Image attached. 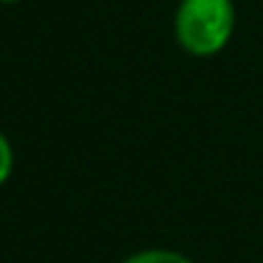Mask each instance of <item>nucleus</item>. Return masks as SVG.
Returning a JSON list of instances; mask_svg holds the SVG:
<instances>
[{
	"instance_id": "1",
	"label": "nucleus",
	"mask_w": 263,
	"mask_h": 263,
	"mask_svg": "<svg viewBox=\"0 0 263 263\" xmlns=\"http://www.w3.org/2000/svg\"><path fill=\"white\" fill-rule=\"evenodd\" d=\"M235 23V0H178L173 34L190 57H215L229 46Z\"/></svg>"
},
{
	"instance_id": "2",
	"label": "nucleus",
	"mask_w": 263,
	"mask_h": 263,
	"mask_svg": "<svg viewBox=\"0 0 263 263\" xmlns=\"http://www.w3.org/2000/svg\"><path fill=\"white\" fill-rule=\"evenodd\" d=\"M122 263H195L193 257H187L184 252L164 249V246H153V249H139L133 255H127Z\"/></svg>"
},
{
	"instance_id": "3",
	"label": "nucleus",
	"mask_w": 263,
	"mask_h": 263,
	"mask_svg": "<svg viewBox=\"0 0 263 263\" xmlns=\"http://www.w3.org/2000/svg\"><path fill=\"white\" fill-rule=\"evenodd\" d=\"M12 173H14V147L6 133L0 130V187L12 178Z\"/></svg>"
},
{
	"instance_id": "4",
	"label": "nucleus",
	"mask_w": 263,
	"mask_h": 263,
	"mask_svg": "<svg viewBox=\"0 0 263 263\" xmlns=\"http://www.w3.org/2000/svg\"><path fill=\"white\" fill-rule=\"evenodd\" d=\"M0 3H20V0H0Z\"/></svg>"
}]
</instances>
